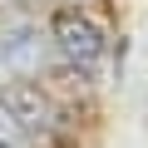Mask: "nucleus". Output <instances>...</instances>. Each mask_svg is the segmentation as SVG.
I'll return each mask as SVG.
<instances>
[{
  "label": "nucleus",
  "mask_w": 148,
  "mask_h": 148,
  "mask_svg": "<svg viewBox=\"0 0 148 148\" xmlns=\"http://www.w3.org/2000/svg\"><path fill=\"white\" fill-rule=\"evenodd\" d=\"M49 45H54V54L69 64V69H79V74H99L104 69V59H109V40H104V30L79 10V5H59L54 15H49Z\"/></svg>",
  "instance_id": "f257e3e1"
},
{
  "label": "nucleus",
  "mask_w": 148,
  "mask_h": 148,
  "mask_svg": "<svg viewBox=\"0 0 148 148\" xmlns=\"http://www.w3.org/2000/svg\"><path fill=\"white\" fill-rule=\"evenodd\" d=\"M54 59L49 30L40 20H5L0 25V84L5 79H40V69Z\"/></svg>",
  "instance_id": "f03ea898"
},
{
  "label": "nucleus",
  "mask_w": 148,
  "mask_h": 148,
  "mask_svg": "<svg viewBox=\"0 0 148 148\" xmlns=\"http://www.w3.org/2000/svg\"><path fill=\"white\" fill-rule=\"evenodd\" d=\"M0 104H5L35 138L54 133V123H59V109H54V99L40 89V79H5V84H0Z\"/></svg>",
  "instance_id": "7ed1b4c3"
},
{
  "label": "nucleus",
  "mask_w": 148,
  "mask_h": 148,
  "mask_svg": "<svg viewBox=\"0 0 148 148\" xmlns=\"http://www.w3.org/2000/svg\"><path fill=\"white\" fill-rule=\"evenodd\" d=\"M0 148H35V133H30L5 104H0Z\"/></svg>",
  "instance_id": "20e7f679"
}]
</instances>
